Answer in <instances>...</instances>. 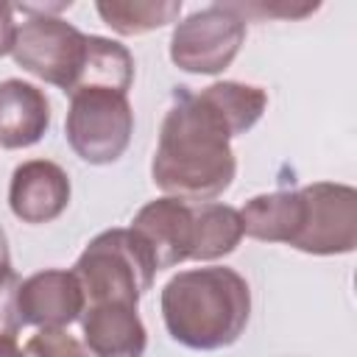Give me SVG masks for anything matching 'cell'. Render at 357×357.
I'll use <instances>...</instances> for the list:
<instances>
[{
    "instance_id": "1",
    "label": "cell",
    "mask_w": 357,
    "mask_h": 357,
    "mask_svg": "<svg viewBox=\"0 0 357 357\" xmlns=\"http://www.w3.org/2000/svg\"><path fill=\"white\" fill-rule=\"evenodd\" d=\"M237 162L223 120L187 86L173 92L151 162L153 184L178 201H212L229 190Z\"/></svg>"
},
{
    "instance_id": "2",
    "label": "cell",
    "mask_w": 357,
    "mask_h": 357,
    "mask_svg": "<svg viewBox=\"0 0 357 357\" xmlns=\"http://www.w3.org/2000/svg\"><path fill=\"white\" fill-rule=\"evenodd\" d=\"M162 318L167 335L187 349H226L237 343L248 326V282L223 265L181 271L162 290Z\"/></svg>"
},
{
    "instance_id": "3",
    "label": "cell",
    "mask_w": 357,
    "mask_h": 357,
    "mask_svg": "<svg viewBox=\"0 0 357 357\" xmlns=\"http://www.w3.org/2000/svg\"><path fill=\"white\" fill-rule=\"evenodd\" d=\"M73 276L78 279L86 304L137 307L153 284L156 262L131 229H109L84 248Z\"/></svg>"
},
{
    "instance_id": "4",
    "label": "cell",
    "mask_w": 357,
    "mask_h": 357,
    "mask_svg": "<svg viewBox=\"0 0 357 357\" xmlns=\"http://www.w3.org/2000/svg\"><path fill=\"white\" fill-rule=\"evenodd\" d=\"M64 134L70 148L89 165L117 162L134 134V112L123 92L86 86L70 95Z\"/></svg>"
},
{
    "instance_id": "5",
    "label": "cell",
    "mask_w": 357,
    "mask_h": 357,
    "mask_svg": "<svg viewBox=\"0 0 357 357\" xmlns=\"http://www.w3.org/2000/svg\"><path fill=\"white\" fill-rule=\"evenodd\" d=\"M86 36L89 33H81L75 25L59 17L36 14L17 28L11 56L25 73L70 95L84 67Z\"/></svg>"
},
{
    "instance_id": "6",
    "label": "cell",
    "mask_w": 357,
    "mask_h": 357,
    "mask_svg": "<svg viewBox=\"0 0 357 357\" xmlns=\"http://www.w3.org/2000/svg\"><path fill=\"white\" fill-rule=\"evenodd\" d=\"M245 42V20L223 3L184 17L170 36V59L184 73H223Z\"/></svg>"
},
{
    "instance_id": "7",
    "label": "cell",
    "mask_w": 357,
    "mask_h": 357,
    "mask_svg": "<svg viewBox=\"0 0 357 357\" xmlns=\"http://www.w3.org/2000/svg\"><path fill=\"white\" fill-rule=\"evenodd\" d=\"M304 220L293 248L315 257L349 254L357 245V190L349 184L315 181L301 187Z\"/></svg>"
},
{
    "instance_id": "8",
    "label": "cell",
    "mask_w": 357,
    "mask_h": 357,
    "mask_svg": "<svg viewBox=\"0 0 357 357\" xmlns=\"http://www.w3.org/2000/svg\"><path fill=\"white\" fill-rule=\"evenodd\" d=\"M86 301L73 271H39L14 290L17 326L64 329L81 318Z\"/></svg>"
},
{
    "instance_id": "9",
    "label": "cell",
    "mask_w": 357,
    "mask_h": 357,
    "mask_svg": "<svg viewBox=\"0 0 357 357\" xmlns=\"http://www.w3.org/2000/svg\"><path fill=\"white\" fill-rule=\"evenodd\" d=\"M131 231L148 245L156 271L173 268L192 251V206L170 195L156 198L134 215Z\"/></svg>"
},
{
    "instance_id": "10",
    "label": "cell",
    "mask_w": 357,
    "mask_h": 357,
    "mask_svg": "<svg viewBox=\"0 0 357 357\" xmlns=\"http://www.w3.org/2000/svg\"><path fill=\"white\" fill-rule=\"evenodd\" d=\"M70 204V178L67 173L47 159L22 162L11 173L8 206L22 223H50Z\"/></svg>"
},
{
    "instance_id": "11",
    "label": "cell",
    "mask_w": 357,
    "mask_h": 357,
    "mask_svg": "<svg viewBox=\"0 0 357 357\" xmlns=\"http://www.w3.org/2000/svg\"><path fill=\"white\" fill-rule=\"evenodd\" d=\"M84 343L92 357H142L145 326L137 307L128 304H86L81 312Z\"/></svg>"
},
{
    "instance_id": "12",
    "label": "cell",
    "mask_w": 357,
    "mask_h": 357,
    "mask_svg": "<svg viewBox=\"0 0 357 357\" xmlns=\"http://www.w3.org/2000/svg\"><path fill=\"white\" fill-rule=\"evenodd\" d=\"M50 126L47 95L20 78L0 84V148L17 151L36 145Z\"/></svg>"
},
{
    "instance_id": "13",
    "label": "cell",
    "mask_w": 357,
    "mask_h": 357,
    "mask_svg": "<svg viewBox=\"0 0 357 357\" xmlns=\"http://www.w3.org/2000/svg\"><path fill=\"white\" fill-rule=\"evenodd\" d=\"M240 220H243V234L254 240L293 245L304 220L301 190H279V192L257 195L240 209Z\"/></svg>"
},
{
    "instance_id": "14",
    "label": "cell",
    "mask_w": 357,
    "mask_h": 357,
    "mask_svg": "<svg viewBox=\"0 0 357 357\" xmlns=\"http://www.w3.org/2000/svg\"><path fill=\"white\" fill-rule=\"evenodd\" d=\"M243 240V220L240 209L229 204L204 201L192 206V251L190 259L209 262L218 257H226L237 248Z\"/></svg>"
},
{
    "instance_id": "15",
    "label": "cell",
    "mask_w": 357,
    "mask_h": 357,
    "mask_svg": "<svg viewBox=\"0 0 357 357\" xmlns=\"http://www.w3.org/2000/svg\"><path fill=\"white\" fill-rule=\"evenodd\" d=\"M198 98L223 120V126L229 128L231 137H240L248 128H254L268 106L265 89H259L254 84H240V81L209 84L206 89L198 92Z\"/></svg>"
},
{
    "instance_id": "16",
    "label": "cell",
    "mask_w": 357,
    "mask_h": 357,
    "mask_svg": "<svg viewBox=\"0 0 357 357\" xmlns=\"http://www.w3.org/2000/svg\"><path fill=\"white\" fill-rule=\"evenodd\" d=\"M134 81V59L131 53L120 45L112 42L106 36H86V56H84V67L78 75V84L73 92L86 89V86H98V89H112V92H128ZM70 92V95H73Z\"/></svg>"
},
{
    "instance_id": "17",
    "label": "cell",
    "mask_w": 357,
    "mask_h": 357,
    "mask_svg": "<svg viewBox=\"0 0 357 357\" xmlns=\"http://www.w3.org/2000/svg\"><path fill=\"white\" fill-rule=\"evenodd\" d=\"M100 20L123 33V36H139L148 31H156L167 22H176L181 14V3L178 0H151V3H139V0H112V3H98L95 6Z\"/></svg>"
},
{
    "instance_id": "18",
    "label": "cell",
    "mask_w": 357,
    "mask_h": 357,
    "mask_svg": "<svg viewBox=\"0 0 357 357\" xmlns=\"http://www.w3.org/2000/svg\"><path fill=\"white\" fill-rule=\"evenodd\" d=\"M22 357H92L89 349L64 329H39L22 349Z\"/></svg>"
},
{
    "instance_id": "19",
    "label": "cell",
    "mask_w": 357,
    "mask_h": 357,
    "mask_svg": "<svg viewBox=\"0 0 357 357\" xmlns=\"http://www.w3.org/2000/svg\"><path fill=\"white\" fill-rule=\"evenodd\" d=\"M229 11H234L237 17H243L245 22L248 20H301L312 11H318V3H259V0H251V3H223Z\"/></svg>"
},
{
    "instance_id": "20",
    "label": "cell",
    "mask_w": 357,
    "mask_h": 357,
    "mask_svg": "<svg viewBox=\"0 0 357 357\" xmlns=\"http://www.w3.org/2000/svg\"><path fill=\"white\" fill-rule=\"evenodd\" d=\"M14 8L11 6H0V56L11 53L14 36H17V25H14Z\"/></svg>"
},
{
    "instance_id": "21",
    "label": "cell",
    "mask_w": 357,
    "mask_h": 357,
    "mask_svg": "<svg viewBox=\"0 0 357 357\" xmlns=\"http://www.w3.org/2000/svg\"><path fill=\"white\" fill-rule=\"evenodd\" d=\"M17 284V276L11 271V254H8V243H6V231L0 229V293L14 287Z\"/></svg>"
},
{
    "instance_id": "22",
    "label": "cell",
    "mask_w": 357,
    "mask_h": 357,
    "mask_svg": "<svg viewBox=\"0 0 357 357\" xmlns=\"http://www.w3.org/2000/svg\"><path fill=\"white\" fill-rule=\"evenodd\" d=\"M0 357H22V349L11 332H0Z\"/></svg>"
}]
</instances>
